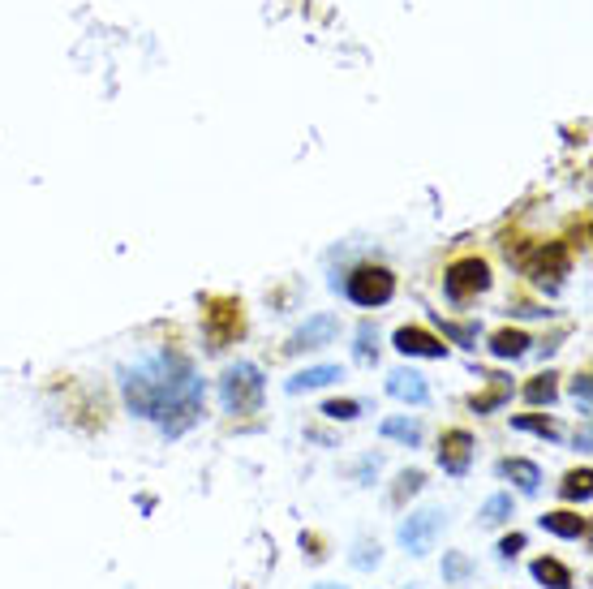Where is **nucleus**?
Returning a JSON list of instances; mask_svg holds the SVG:
<instances>
[{"instance_id":"obj_1","label":"nucleus","mask_w":593,"mask_h":589,"mask_svg":"<svg viewBox=\"0 0 593 589\" xmlns=\"http://www.w3.org/2000/svg\"><path fill=\"white\" fill-rule=\"evenodd\" d=\"M125 400L138 418L159 422L164 435H185L202 418V400L207 387L194 375V366L181 353H159L147 366L129 370L125 375Z\"/></svg>"},{"instance_id":"obj_2","label":"nucleus","mask_w":593,"mask_h":589,"mask_svg":"<svg viewBox=\"0 0 593 589\" xmlns=\"http://www.w3.org/2000/svg\"><path fill=\"white\" fill-rule=\"evenodd\" d=\"M344 293H349L353 306H383V301H392L396 293V276L387 267H357L349 280H344Z\"/></svg>"},{"instance_id":"obj_3","label":"nucleus","mask_w":593,"mask_h":589,"mask_svg":"<svg viewBox=\"0 0 593 589\" xmlns=\"http://www.w3.org/2000/svg\"><path fill=\"white\" fill-rule=\"evenodd\" d=\"M258 400H263V370L250 362H237L224 375V405L228 413H254Z\"/></svg>"},{"instance_id":"obj_4","label":"nucleus","mask_w":593,"mask_h":589,"mask_svg":"<svg viewBox=\"0 0 593 589\" xmlns=\"http://www.w3.org/2000/svg\"><path fill=\"white\" fill-rule=\"evenodd\" d=\"M486 289H490V267L482 258H460V263H452L443 276L447 301H469L473 293H486Z\"/></svg>"},{"instance_id":"obj_5","label":"nucleus","mask_w":593,"mask_h":589,"mask_svg":"<svg viewBox=\"0 0 593 589\" xmlns=\"http://www.w3.org/2000/svg\"><path fill=\"white\" fill-rule=\"evenodd\" d=\"M241 332V306L233 297H224V301H211V310H207V336H211V349H224L228 340H233Z\"/></svg>"},{"instance_id":"obj_6","label":"nucleus","mask_w":593,"mask_h":589,"mask_svg":"<svg viewBox=\"0 0 593 589\" xmlns=\"http://www.w3.org/2000/svg\"><path fill=\"white\" fill-rule=\"evenodd\" d=\"M439 525H443V516L435 508H426V512H417L400 525V542L409 547V555H426L430 542H435V534H439Z\"/></svg>"},{"instance_id":"obj_7","label":"nucleus","mask_w":593,"mask_h":589,"mask_svg":"<svg viewBox=\"0 0 593 589\" xmlns=\"http://www.w3.org/2000/svg\"><path fill=\"white\" fill-rule=\"evenodd\" d=\"M469 461H473V435L469 430H447L443 443H439V465L443 473H469Z\"/></svg>"},{"instance_id":"obj_8","label":"nucleus","mask_w":593,"mask_h":589,"mask_svg":"<svg viewBox=\"0 0 593 589\" xmlns=\"http://www.w3.org/2000/svg\"><path fill=\"white\" fill-rule=\"evenodd\" d=\"M392 344L404 357H447V344L439 336L422 332V327H400V332L392 336Z\"/></svg>"},{"instance_id":"obj_9","label":"nucleus","mask_w":593,"mask_h":589,"mask_svg":"<svg viewBox=\"0 0 593 589\" xmlns=\"http://www.w3.org/2000/svg\"><path fill=\"white\" fill-rule=\"evenodd\" d=\"M529 276L538 284H546V276H551V284H559L563 276H568V246H559V241L542 246L538 254H533V263H529Z\"/></svg>"},{"instance_id":"obj_10","label":"nucleus","mask_w":593,"mask_h":589,"mask_svg":"<svg viewBox=\"0 0 593 589\" xmlns=\"http://www.w3.org/2000/svg\"><path fill=\"white\" fill-rule=\"evenodd\" d=\"M387 392L404 400V405H426L430 400V387L417 370H392V375H387Z\"/></svg>"},{"instance_id":"obj_11","label":"nucleus","mask_w":593,"mask_h":589,"mask_svg":"<svg viewBox=\"0 0 593 589\" xmlns=\"http://www.w3.org/2000/svg\"><path fill=\"white\" fill-rule=\"evenodd\" d=\"M336 332H340V323L331 319V314H314V319L293 336V344H288V349H323V344L336 336Z\"/></svg>"},{"instance_id":"obj_12","label":"nucleus","mask_w":593,"mask_h":589,"mask_svg":"<svg viewBox=\"0 0 593 589\" xmlns=\"http://www.w3.org/2000/svg\"><path fill=\"white\" fill-rule=\"evenodd\" d=\"M344 379V370L340 366H310V370H301V375L288 379V392H310V387H327V383H336Z\"/></svg>"},{"instance_id":"obj_13","label":"nucleus","mask_w":593,"mask_h":589,"mask_svg":"<svg viewBox=\"0 0 593 589\" xmlns=\"http://www.w3.org/2000/svg\"><path fill=\"white\" fill-rule=\"evenodd\" d=\"M542 529H546V534H559V538H585V516H576V512H546Z\"/></svg>"},{"instance_id":"obj_14","label":"nucleus","mask_w":593,"mask_h":589,"mask_svg":"<svg viewBox=\"0 0 593 589\" xmlns=\"http://www.w3.org/2000/svg\"><path fill=\"white\" fill-rule=\"evenodd\" d=\"M533 577H538L542 585H551V589H572V572L563 568L559 559H551V555L533 559Z\"/></svg>"},{"instance_id":"obj_15","label":"nucleus","mask_w":593,"mask_h":589,"mask_svg":"<svg viewBox=\"0 0 593 589\" xmlns=\"http://www.w3.org/2000/svg\"><path fill=\"white\" fill-rule=\"evenodd\" d=\"M503 473H508V478L520 486V491H525V495H533V491H538V482H542V473H538V465H533V461H520V456H516V461H503L499 465Z\"/></svg>"},{"instance_id":"obj_16","label":"nucleus","mask_w":593,"mask_h":589,"mask_svg":"<svg viewBox=\"0 0 593 589\" xmlns=\"http://www.w3.org/2000/svg\"><path fill=\"white\" fill-rule=\"evenodd\" d=\"M529 344L533 340L525 332H495V336H490V353H495V357H525Z\"/></svg>"},{"instance_id":"obj_17","label":"nucleus","mask_w":593,"mask_h":589,"mask_svg":"<svg viewBox=\"0 0 593 589\" xmlns=\"http://www.w3.org/2000/svg\"><path fill=\"white\" fill-rule=\"evenodd\" d=\"M383 439H400V443H422V426L417 422H404V418H387L383 426Z\"/></svg>"},{"instance_id":"obj_18","label":"nucleus","mask_w":593,"mask_h":589,"mask_svg":"<svg viewBox=\"0 0 593 589\" xmlns=\"http://www.w3.org/2000/svg\"><path fill=\"white\" fill-rule=\"evenodd\" d=\"M525 396L533 400V405H551V400L559 396V383H555V375H538L529 387H525Z\"/></svg>"},{"instance_id":"obj_19","label":"nucleus","mask_w":593,"mask_h":589,"mask_svg":"<svg viewBox=\"0 0 593 589\" xmlns=\"http://www.w3.org/2000/svg\"><path fill=\"white\" fill-rule=\"evenodd\" d=\"M512 516V495H490L486 508H482V521L486 525H503Z\"/></svg>"},{"instance_id":"obj_20","label":"nucleus","mask_w":593,"mask_h":589,"mask_svg":"<svg viewBox=\"0 0 593 589\" xmlns=\"http://www.w3.org/2000/svg\"><path fill=\"white\" fill-rule=\"evenodd\" d=\"M323 413H327L331 422H353L357 413H361V405H357V400H327Z\"/></svg>"},{"instance_id":"obj_21","label":"nucleus","mask_w":593,"mask_h":589,"mask_svg":"<svg viewBox=\"0 0 593 589\" xmlns=\"http://www.w3.org/2000/svg\"><path fill=\"white\" fill-rule=\"evenodd\" d=\"M512 426L516 430H533V435H542V439H559V426L546 422V418H516Z\"/></svg>"},{"instance_id":"obj_22","label":"nucleus","mask_w":593,"mask_h":589,"mask_svg":"<svg viewBox=\"0 0 593 589\" xmlns=\"http://www.w3.org/2000/svg\"><path fill=\"white\" fill-rule=\"evenodd\" d=\"M469 572H473V564H469L465 555H443V577L447 581H465Z\"/></svg>"},{"instance_id":"obj_23","label":"nucleus","mask_w":593,"mask_h":589,"mask_svg":"<svg viewBox=\"0 0 593 589\" xmlns=\"http://www.w3.org/2000/svg\"><path fill=\"white\" fill-rule=\"evenodd\" d=\"M563 495H568V499H589V469L568 473V482H563Z\"/></svg>"},{"instance_id":"obj_24","label":"nucleus","mask_w":593,"mask_h":589,"mask_svg":"<svg viewBox=\"0 0 593 589\" xmlns=\"http://www.w3.org/2000/svg\"><path fill=\"white\" fill-rule=\"evenodd\" d=\"M422 473H400V482H396V504H404V499H409V495H417V491H422Z\"/></svg>"},{"instance_id":"obj_25","label":"nucleus","mask_w":593,"mask_h":589,"mask_svg":"<svg viewBox=\"0 0 593 589\" xmlns=\"http://www.w3.org/2000/svg\"><path fill=\"white\" fill-rule=\"evenodd\" d=\"M503 396H508V387H495V392H486V396H473V409H477V413L499 409V405H503Z\"/></svg>"},{"instance_id":"obj_26","label":"nucleus","mask_w":593,"mask_h":589,"mask_svg":"<svg viewBox=\"0 0 593 589\" xmlns=\"http://www.w3.org/2000/svg\"><path fill=\"white\" fill-rule=\"evenodd\" d=\"M374 327L366 323V327H361V332H357V357H361V362H370V357H374Z\"/></svg>"},{"instance_id":"obj_27","label":"nucleus","mask_w":593,"mask_h":589,"mask_svg":"<svg viewBox=\"0 0 593 589\" xmlns=\"http://www.w3.org/2000/svg\"><path fill=\"white\" fill-rule=\"evenodd\" d=\"M443 336H452L456 344H469L477 336V327H460V323H443Z\"/></svg>"},{"instance_id":"obj_28","label":"nucleus","mask_w":593,"mask_h":589,"mask_svg":"<svg viewBox=\"0 0 593 589\" xmlns=\"http://www.w3.org/2000/svg\"><path fill=\"white\" fill-rule=\"evenodd\" d=\"M353 564H357V568H370V564H379V547H374V551H370V547H357Z\"/></svg>"},{"instance_id":"obj_29","label":"nucleus","mask_w":593,"mask_h":589,"mask_svg":"<svg viewBox=\"0 0 593 589\" xmlns=\"http://www.w3.org/2000/svg\"><path fill=\"white\" fill-rule=\"evenodd\" d=\"M520 547H525V534H512V538H503V542H499V555H508V559H512Z\"/></svg>"},{"instance_id":"obj_30","label":"nucleus","mask_w":593,"mask_h":589,"mask_svg":"<svg viewBox=\"0 0 593 589\" xmlns=\"http://www.w3.org/2000/svg\"><path fill=\"white\" fill-rule=\"evenodd\" d=\"M572 392H576V400H581V405H589V375H576Z\"/></svg>"},{"instance_id":"obj_31","label":"nucleus","mask_w":593,"mask_h":589,"mask_svg":"<svg viewBox=\"0 0 593 589\" xmlns=\"http://www.w3.org/2000/svg\"><path fill=\"white\" fill-rule=\"evenodd\" d=\"M314 589H344V585H314Z\"/></svg>"}]
</instances>
